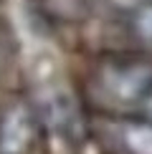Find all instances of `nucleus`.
Returning a JSON list of instances; mask_svg holds the SVG:
<instances>
[{"mask_svg":"<svg viewBox=\"0 0 152 154\" xmlns=\"http://www.w3.org/2000/svg\"><path fill=\"white\" fill-rule=\"evenodd\" d=\"M104 91L119 104H142L152 91V63L142 58H117L101 71Z\"/></svg>","mask_w":152,"mask_h":154,"instance_id":"nucleus-1","label":"nucleus"},{"mask_svg":"<svg viewBox=\"0 0 152 154\" xmlns=\"http://www.w3.org/2000/svg\"><path fill=\"white\" fill-rule=\"evenodd\" d=\"M36 137V116L25 104H13L0 114V154H25Z\"/></svg>","mask_w":152,"mask_h":154,"instance_id":"nucleus-2","label":"nucleus"},{"mask_svg":"<svg viewBox=\"0 0 152 154\" xmlns=\"http://www.w3.org/2000/svg\"><path fill=\"white\" fill-rule=\"evenodd\" d=\"M46 121L61 134H74L79 131V116L76 109L71 106V101L66 96H53L46 104Z\"/></svg>","mask_w":152,"mask_h":154,"instance_id":"nucleus-3","label":"nucleus"},{"mask_svg":"<svg viewBox=\"0 0 152 154\" xmlns=\"http://www.w3.org/2000/svg\"><path fill=\"white\" fill-rule=\"evenodd\" d=\"M122 142L129 154H152V121H129L122 129Z\"/></svg>","mask_w":152,"mask_h":154,"instance_id":"nucleus-4","label":"nucleus"},{"mask_svg":"<svg viewBox=\"0 0 152 154\" xmlns=\"http://www.w3.org/2000/svg\"><path fill=\"white\" fill-rule=\"evenodd\" d=\"M129 28L142 46L152 48V0L139 3L129 15Z\"/></svg>","mask_w":152,"mask_h":154,"instance_id":"nucleus-5","label":"nucleus"},{"mask_svg":"<svg viewBox=\"0 0 152 154\" xmlns=\"http://www.w3.org/2000/svg\"><path fill=\"white\" fill-rule=\"evenodd\" d=\"M139 109H142L144 119H147V121H152V91H150V96H147V99H144L142 104H139Z\"/></svg>","mask_w":152,"mask_h":154,"instance_id":"nucleus-6","label":"nucleus"}]
</instances>
